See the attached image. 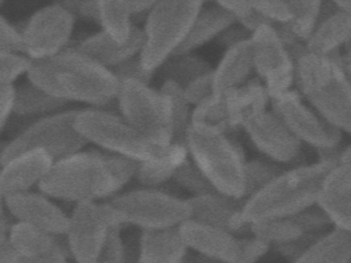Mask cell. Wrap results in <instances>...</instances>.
Returning <instances> with one entry per match:
<instances>
[{"label":"cell","instance_id":"obj_1","mask_svg":"<svg viewBox=\"0 0 351 263\" xmlns=\"http://www.w3.org/2000/svg\"><path fill=\"white\" fill-rule=\"evenodd\" d=\"M28 80L55 98L106 109L117 103L120 82L104 67L75 49L55 57L34 61Z\"/></svg>","mask_w":351,"mask_h":263},{"label":"cell","instance_id":"obj_2","mask_svg":"<svg viewBox=\"0 0 351 263\" xmlns=\"http://www.w3.org/2000/svg\"><path fill=\"white\" fill-rule=\"evenodd\" d=\"M336 164V160H317L287 168L246 199L244 219L252 225L291 217L317 205L324 178Z\"/></svg>","mask_w":351,"mask_h":263},{"label":"cell","instance_id":"obj_3","mask_svg":"<svg viewBox=\"0 0 351 263\" xmlns=\"http://www.w3.org/2000/svg\"><path fill=\"white\" fill-rule=\"evenodd\" d=\"M293 59L295 90L330 125L351 135V82L340 53L324 57L304 49Z\"/></svg>","mask_w":351,"mask_h":263},{"label":"cell","instance_id":"obj_4","mask_svg":"<svg viewBox=\"0 0 351 263\" xmlns=\"http://www.w3.org/2000/svg\"><path fill=\"white\" fill-rule=\"evenodd\" d=\"M38 189L50 199L77 205L108 201L123 187L110 168L106 151L91 149L55 162Z\"/></svg>","mask_w":351,"mask_h":263},{"label":"cell","instance_id":"obj_5","mask_svg":"<svg viewBox=\"0 0 351 263\" xmlns=\"http://www.w3.org/2000/svg\"><path fill=\"white\" fill-rule=\"evenodd\" d=\"M191 160L202 171L219 195L247 199L245 154L233 136L203 135L192 129L186 142Z\"/></svg>","mask_w":351,"mask_h":263},{"label":"cell","instance_id":"obj_6","mask_svg":"<svg viewBox=\"0 0 351 263\" xmlns=\"http://www.w3.org/2000/svg\"><path fill=\"white\" fill-rule=\"evenodd\" d=\"M203 1H157L145 23V41L139 58L147 71H158L186 40Z\"/></svg>","mask_w":351,"mask_h":263},{"label":"cell","instance_id":"obj_7","mask_svg":"<svg viewBox=\"0 0 351 263\" xmlns=\"http://www.w3.org/2000/svg\"><path fill=\"white\" fill-rule=\"evenodd\" d=\"M75 127L88 143L138 162L159 158L167 149L137 131L121 114L106 109L80 110Z\"/></svg>","mask_w":351,"mask_h":263},{"label":"cell","instance_id":"obj_8","mask_svg":"<svg viewBox=\"0 0 351 263\" xmlns=\"http://www.w3.org/2000/svg\"><path fill=\"white\" fill-rule=\"evenodd\" d=\"M80 110L81 109L63 110L36 119L17 137L3 143L0 150V166L29 150H45L55 162L83 151L88 141L75 127V119Z\"/></svg>","mask_w":351,"mask_h":263},{"label":"cell","instance_id":"obj_9","mask_svg":"<svg viewBox=\"0 0 351 263\" xmlns=\"http://www.w3.org/2000/svg\"><path fill=\"white\" fill-rule=\"evenodd\" d=\"M117 106L121 116L137 131L163 147L172 144L171 101L161 90L143 82L126 80L120 84Z\"/></svg>","mask_w":351,"mask_h":263},{"label":"cell","instance_id":"obj_10","mask_svg":"<svg viewBox=\"0 0 351 263\" xmlns=\"http://www.w3.org/2000/svg\"><path fill=\"white\" fill-rule=\"evenodd\" d=\"M108 201L122 214L127 225L136 226L141 230L180 227L192 219L188 199L163 189L141 187L119 193Z\"/></svg>","mask_w":351,"mask_h":263},{"label":"cell","instance_id":"obj_11","mask_svg":"<svg viewBox=\"0 0 351 263\" xmlns=\"http://www.w3.org/2000/svg\"><path fill=\"white\" fill-rule=\"evenodd\" d=\"M127 225L122 214L108 201L75 205L69 215L66 236L75 263L98 262L108 232Z\"/></svg>","mask_w":351,"mask_h":263},{"label":"cell","instance_id":"obj_12","mask_svg":"<svg viewBox=\"0 0 351 263\" xmlns=\"http://www.w3.org/2000/svg\"><path fill=\"white\" fill-rule=\"evenodd\" d=\"M254 73L266 86L271 100L295 88V62L276 27L264 23L250 36Z\"/></svg>","mask_w":351,"mask_h":263},{"label":"cell","instance_id":"obj_13","mask_svg":"<svg viewBox=\"0 0 351 263\" xmlns=\"http://www.w3.org/2000/svg\"><path fill=\"white\" fill-rule=\"evenodd\" d=\"M271 109L304 145L317 153L341 147L342 132L326 121L295 88L271 100Z\"/></svg>","mask_w":351,"mask_h":263},{"label":"cell","instance_id":"obj_14","mask_svg":"<svg viewBox=\"0 0 351 263\" xmlns=\"http://www.w3.org/2000/svg\"><path fill=\"white\" fill-rule=\"evenodd\" d=\"M75 16L63 5L54 2L34 12L21 28L25 55L32 61L50 59L67 49L73 39Z\"/></svg>","mask_w":351,"mask_h":263},{"label":"cell","instance_id":"obj_15","mask_svg":"<svg viewBox=\"0 0 351 263\" xmlns=\"http://www.w3.org/2000/svg\"><path fill=\"white\" fill-rule=\"evenodd\" d=\"M252 145L268 160L281 164L300 166L304 144L272 110L267 109L248 118L243 125Z\"/></svg>","mask_w":351,"mask_h":263},{"label":"cell","instance_id":"obj_16","mask_svg":"<svg viewBox=\"0 0 351 263\" xmlns=\"http://www.w3.org/2000/svg\"><path fill=\"white\" fill-rule=\"evenodd\" d=\"M1 203L18 223L52 234H66L69 231V215L40 191L1 197Z\"/></svg>","mask_w":351,"mask_h":263},{"label":"cell","instance_id":"obj_17","mask_svg":"<svg viewBox=\"0 0 351 263\" xmlns=\"http://www.w3.org/2000/svg\"><path fill=\"white\" fill-rule=\"evenodd\" d=\"M192 219L229 232L237 238L250 236L252 225L244 219L243 207L246 199H235L219 193L191 197Z\"/></svg>","mask_w":351,"mask_h":263},{"label":"cell","instance_id":"obj_18","mask_svg":"<svg viewBox=\"0 0 351 263\" xmlns=\"http://www.w3.org/2000/svg\"><path fill=\"white\" fill-rule=\"evenodd\" d=\"M54 164L50 154L42 149L29 150L12 158L1 166V197L27 192L34 187H38Z\"/></svg>","mask_w":351,"mask_h":263},{"label":"cell","instance_id":"obj_19","mask_svg":"<svg viewBox=\"0 0 351 263\" xmlns=\"http://www.w3.org/2000/svg\"><path fill=\"white\" fill-rule=\"evenodd\" d=\"M180 231L192 252L226 263H234L239 255V238L219 228L190 219Z\"/></svg>","mask_w":351,"mask_h":263},{"label":"cell","instance_id":"obj_20","mask_svg":"<svg viewBox=\"0 0 351 263\" xmlns=\"http://www.w3.org/2000/svg\"><path fill=\"white\" fill-rule=\"evenodd\" d=\"M351 45V16L337 8L335 2L322 4L319 22L306 43L314 55H336Z\"/></svg>","mask_w":351,"mask_h":263},{"label":"cell","instance_id":"obj_21","mask_svg":"<svg viewBox=\"0 0 351 263\" xmlns=\"http://www.w3.org/2000/svg\"><path fill=\"white\" fill-rule=\"evenodd\" d=\"M145 41V32L139 27L133 28L132 35L125 45L117 42L101 30L86 37L75 49L104 67L112 70L133 58L138 57L143 51Z\"/></svg>","mask_w":351,"mask_h":263},{"label":"cell","instance_id":"obj_22","mask_svg":"<svg viewBox=\"0 0 351 263\" xmlns=\"http://www.w3.org/2000/svg\"><path fill=\"white\" fill-rule=\"evenodd\" d=\"M190 251L178 227L141 230L136 263H184Z\"/></svg>","mask_w":351,"mask_h":263},{"label":"cell","instance_id":"obj_23","mask_svg":"<svg viewBox=\"0 0 351 263\" xmlns=\"http://www.w3.org/2000/svg\"><path fill=\"white\" fill-rule=\"evenodd\" d=\"M254 73V51L250 38L226 49L221 61L213 70L215 95L243 86L252 79Z\"/></svg>","mask_w":351,"mask_h":263},{"label":"cell","instance_id":"obj_24","mask_svg":"<svg viewBox=\"0 0 351 263\" xmlns=\"http://www.w3.org/2000/svg\"><path fill=\"white\" fill-rule=\"evenodd\" d=\"M10 240L24 258H38L57 254L73 260L66 234H48L27 224L17 222L12 228Z\"/></svg>","mask_w":351,"mask_h":263},{"label":"cell","instance_id":"obj_25","mask_svg":"<svg viewBox=\"0 0 351 263\" xmlns=\"http://www.w3.org/2000/svg\"><path fill=\"white\" fill-rule=\"evenodd\" d=\"M235 24H237L235 18L219 2L206 6L204 4L195 18L186 40L174 55L192 53L209 41L217 39L221 33Z\"/></svg>","mask_w":351,"mask_h":263},{"label":"cell","instance_id":"obj_26","mask_svg":"<svg viewBox=\"0 0 351 263\" xmlns=\"http://www.w3.org/2000/svg\"><path fill=\"white\" fill-rule=\"evenodd\" d=\"M231 112L236 129H243L244 123L250 117L271 107V98L266 86L256 76L245 84L223 92Z\"/></svg>","mask_w":351,"mask_h":263},{"label":"cell","instance_id":"obj_27","mask_svg":"<svg viewBox=\"0 0 351 263\" xmlns=\"http://www.w3.org/2000/svg\"><path fill=\"white\" fill-rule=\"evenodd\" d=\"M322 4L319 0L291 1L293 18L287 24L276 27L289 51L306 47L319 22Z\"/></svg>","mask_w":351,"mask_h":263},{"label":"cell","instance_id":"obj_28","mask_svg":"<svg viewBox=\"0 0 351 263\" xmlns=\"http://www.w3.org/2000/svg\"><path fill=\"white\" fill-rule=\"evenodd\" d=\"M186 145L170 144L165 153L156 160L141 162L135 179L147 188H161L173 180L176 171L189 160Z\"/></svg>","mask_w":351,"mask_h":263},{"label":"cell","instance_id":"obj_29","mask_svg":"<svg viewBox=\"0 0 351 263\" xmlns=\"http://www.w3.org/2000/svg\"><path fill=\"white\" fill-rule=\"evenodd\" d=\"M191 129L203 135L233 136L237 129L234 125L223 94H213L210 98L194 107Z\"/></svg>","mask_w":351,"mask_h":263},{"label":"cell","instance_id":"obj_30","mask_svg":"<svg viewBox=\"0 0 351 263\" xmlns=\"http://www.w3.org/2000/svg\"><path fill=\"white\" fill-rule=\"evenodd\" d=\"M351 236L332 228L293 263H350Z\"/></svg>","mask_w":351,"mask_h":263},{"label":"cell","instance_id":"obj_31","mask_svg":"<svg viewBox=\"0 0 351 263\" xmlns=\"http://www.w3.org/2000/svg\"><path fill=\"white\" fill-rule=\"evenodd\" d=\"M14 115L25 118L38 119L48 115L61 112L69 103L51 96L42 88L28 80L25 84L16 86Z\"/></svg>","mask_w":351,"mask_h":263},{"label":"cell","instance_id":"obj_32","mask_svg":"<svg viewBox=\"0 0 351 263\" xmlns=\"http://www.w3.org/2000/svg\"><path fill=\"white\" fill-rule=\"evenodd\" d=\"M213 70L206 60L192 53L172 55L157 72L163 82H172L186 88L198 78L213 73Z\"/></svg>","mask_w":351,"mask_h":263},{"label":"cell","instance_id":"obj_33","mask_svg":"<svg viewBox=\"0 0 351 263\" xmlns=\"http://www.w3.org/2000/svg\"><path fill=\"white\" fill-rule=\"evenodd\" d=\"M252 234L268 242L271 247L299 240L310 234L301 215L281 219L267 220L252 225Z\"/></svg>","mask_w":351,"mask_h":263},{"label":"cell","instance_id":"obj_34","mask_svg":"<svg viewBox=\"0 0 351 263\" xmlns=\"http://www.w3.org/2000/svg\"><path fill=\"white\" fill-rule=\"evenodd\" d=\"M100 27L117 42H128L134 26L125 1L100 0Z\"/></svg>","mask_w":351,"mask_h":263},{"label":"cell","instance_id":"obj_35","mask_svg":"<svg viewBox=\"0 0 351 263\" xmlns=\"http://www.w3.org/2000/svg\"><path fill=\"white\" fill-rule=\"evenodd\" d=\"M169 97L172 106L173 139L172 143L186 145V137L192 127L193 109L184 97V88L172 82H164L160 88Z\"/></svg>","mask_w":351,"mask_h":263},{"label":"cell","instance_id":"obj_36","mask_svg":"<svg viewBox=\"0 0 351 263\" xmlns=\"http://www.w3.org/2000/svg\"><path fill=\"white\" fill-rule=\"evenodd\" d=\"M317 205L326 214L332 228L351 236V195L320 192Z\"/></svg>","mask_w":351,"mask_h":263},{"label":"cell","instance_id":"obj_37","mask_svg":"<svg viewBox=\"0 0 351 263\" xmlns=\"http://www.w3.org/2000/svg\"><path fill=\"white\" fill-rule=\"evenodd\" d=\"M287 168L272 160H247L245 164V183L247 199L254 193L264 188L271 181L285 172Z\"/></svg>","mask_w":351,"mask_h":263},{"label":"cell","instance_id":"obj_38","mask_svg":"<svg viewBox=\"0 0 351 263\" xmlns=\"http://www.w3.org/2000/svg\"><path fill=\"white\" fill-rule=\"evenodd\" d=\"M173 181L182 190L191 193L192 197H203L219 193L192 160H186V162L176 171Z\"/></svg>","mask_w":351,"mask_h":263},{"label":"cell","instance_id":"obj_39","mask_svg":"<svg viewBox=\"0 0 351 263\" xmlns=\"http://www.w3.org/2000/svg\"><path fill=\"white\" fill-rule=\"evenodd\" d=\"M34 61L27 55L0 51V86H10L16 80L28 74Z\"/></svg>","mask_w":351,"mask_h":263},{"label":"cell","instance_id":"obj_40","mask_svg":"<svg viewBox=\"0 0 351 263\" xmlns=\"http://www.w3.org/2000/svg\"><path fill=\"white\" fill-rule=\"evenodd\" d=\"M254 8L265 22L275 27L287 24L293 18L291 1L260 0L252 1Z\"/></svg>","mask_w":351,"mask_h":263},{"label":"cell","instance_id":"obj_41","mask_svg":"<svg viewBox=\"0 0 351 263\" xmlns=\"http://www.w3.org/2000/svg\"><path fill=\"white\" fill-rule=\"evenodd\" d=\"M235 18L238 25L254 32L264 24V18L258 14L252 1H217Z\"/></svg>","mask_w":351,"mask_h":263},{"label":"cell","instance_id":"obj_42","mask_svg":"<svg viewBox=\"0 0 351 263\" xmlns=\"http://www.w3.org/2000/svg\"><path fill=\"white\" fill-rule=\"evenodd\" d=\"M322 192L337 195H351V162L337 164L326 175Z\"/></svg>","mask_w":351,"mask_h":263},{"label":"cell","instance_id":"obj_43","mask_svg":"<svg viewBox=\"0 0 351 263\" xmlns=\"http://www.w3.org/2000/svg\"><path fill=\"white\" fill-rule=\"evenodd\" d=\"M0 51L25 55L23 34L5 16H0Z\"/></svg>","mask_w":351,"mask_h":263},{"label":"cell","instance_id":"obj_44","mask_svg":"<svg viewBox=\"0 0 351 263\" xmlns=\"http://www.w3.org/2000/svg\"><path fill=\"white\" fill-rule=\"evenodd\" d=\"M122 230L123 228L120 227L112 228L110 230L98 262L126 263V247L121 234Z\"/></svg>","mask_w":351,"mask_h":263},{"label":"cell","instance_id":"obj_45","mask_svg":"<svg viewBox=\"0 0 351 263\" xmlns=\"http://www.w3.org/2000/svg\"><path fill=\"white\" fill-rule=\"evenodd\" d=\"M240 250L237 260L234 263H256L270 250L271 246L256 236L239 238Z\"/></svg>","mask_w":351,"mask_h":263},{"label":"cell","instance_id":"obj_46","mask_svg":"<svg viewBox=\"0 0 351 263\" xmlns=\"http://www.w3.org/2000/svg\"><path fill=\"white\" fill-rule=\"evenodd\" d=\"M112 72L118 78L120 84L126 82V80H135V82L149 84V82L153 79L154 74H155L154 72L147 71L143 68L139 55L117 66L116 68L112 69Z\"/></svg>","mask_w":351,"mask_h":263},{"label":"cell","instance_id":"obj_47","mask_svg":"<svg viewBox=\"0 0 351 263\" xmlns=\"http://www.w3.org/2000/svg\"><path fill=\"white\" fill-rule=\"evenodd\" d=\"M61 2L75 18L96 23L100 26V0H66Z\"/></svg>","mask_w":351,"mask_h":263},{"label":"cell","instance_id":"obj_48","mask_svg":"<svg viewBox=\"0 0 351 263\" xmlns=\"http://www.w3.org/2000/svg\"><path fill=\"white\" fill-rule=\"evenodd\" d=\"M184 97L191 106H198L215 94L213 73L203 76L184 88Z\"/></svg>","mask_w":351,"mask_h":263},{"label":"cell","instance_id":"obj_49","mask_svg":"<svg viewBox=\"0 0 351 263\" xmlns=\"http://www.w3.org/2000/svg\"><path fill=\"white\" fill-rule=\"evenodd\" d=\"M15 84L10 86H0V129L5 131V125L14 115V109L16 105Z\"/></svg>","mask_w":351,"mask_h":263},{"label":"cell","instance_id":"obj_50","mask_svg":"<svg viewBox=\"0 0 351 263\" xmlns=\"http://www.w3.org/2000/svg\"><path fill=\"white\" fill-rule=\"evenodd\" d=\"M250 36H252V33L250 31L246 30L240 25L235 24L227 29L225 32L221 33L217 37V40L221 47L228 49L234 47V45H238V43L242 42V41L247 40L250 38Z\"/></svg>","mask_w":351,"mask_h":263},{"label":"cell","instance_id":"obj_51","mask_svg":"<svg viewBox=\"0 0 351 263\" xmlns=\"http://www.w3.org/2000/svg\"><path fill=\"white\" fill-rule=\"evenodd\" d=\"M19 263H69V259L62 255H48L38 258H24L22 257Z\"/></svg>","mask_w":351,"mask_h":263},{"label":"cell","instance_id":"obj_52","mask_svg":"<svg viewBox=\"0 0 351 263\" xmlns=\"http://www.w3.org/2000/svg\"><path fill=\"white\" fill-rule=\"evenodd\" d=\"M340 61L345 73L351 82V45L341 51Z\"/></svg>","mask_w":351,"mask_h":263},{"label":"cell","instance_id":"obj_53","mask_svg":"<svg viewBox=\"0 0 351 263\" xmlns=\"http://www.w3.org/2000/svg\"><path fill=\"white\" fill-rule=\"evenodd\" d=\"M184 263H226L223 261L217 260V259L209 258V257L202 256L197 253L190 251L186 260Z\"/></svg>","mask_w":351,"mask_h":263},{"label":"cell","instance_id":"obj_54","mask_svg":"<svg viewBox=\"0 0 351 263\" xmlns=\"http://www.w3.org/2000/svg\"><path fill=\"white\" fill-rule=\"evenodd\" d=\"M344 162H351V143L343 146L339 152L338 164H344Z\"/></svg>","mask_w":351,"mask_h":263},{"label":"cell","instance_id":"obj_55","mask_svg":"<svg viewBox=\"0 0 351 263\" xmlns=\"http://www.w3.org/2000/svg\"><path fill=\"white\" fill-rule=\"evenodd\" d=\"M339 10L351 16V1H334Z\"/></svg>","mask_w":351,"mask_h":263},{"label":"cell","instance_id":"obj_56","mask_svg":"<svg viewBox=\"0 0 351 263\" xmlns=\"http://www.w3.org/2000/svg\"><path fill=\"white\" fill-rule=\"evenodd\" d=\"M94 263H102V262H94Z\"/></svg>","mask_w":351,"mask_h":263}]
</instances>
